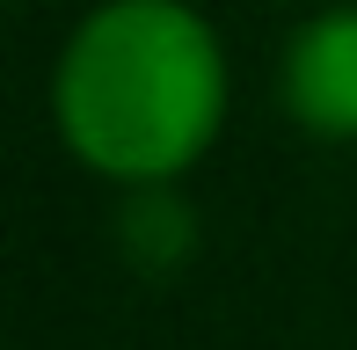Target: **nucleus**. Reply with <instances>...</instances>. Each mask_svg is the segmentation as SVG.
Returning <instances> with one entry per match:
<instances>
[{"instance_id":"obj_1","label":"nucleus","mask_w":357,"mask_h":350,"mask_svg":"<svg viewBox=\"0 0 357 350\" xmlns=\"http://www.w3.org/2000/svg\"><path fill=\"white\" fill-rule=\"evenodd\" d=\"M66 146L124 190H168L226 124V52L190 0H102L59 52Z\"/></svg>"},{"instance_id":"obj_2","label":"nucleus","mask_w":357,"mask_h":350,"mask_svg":"<svg viewBox=\"0 0 357 350\" xmlns=\"http://www.w3.org/2000/svg\"><path fill=\"white\" fill-rule=\"evenodd\" d=\"M278 95L306 132L357 139V8H321L291 29Z\"/></svg>"}]
</instances>
